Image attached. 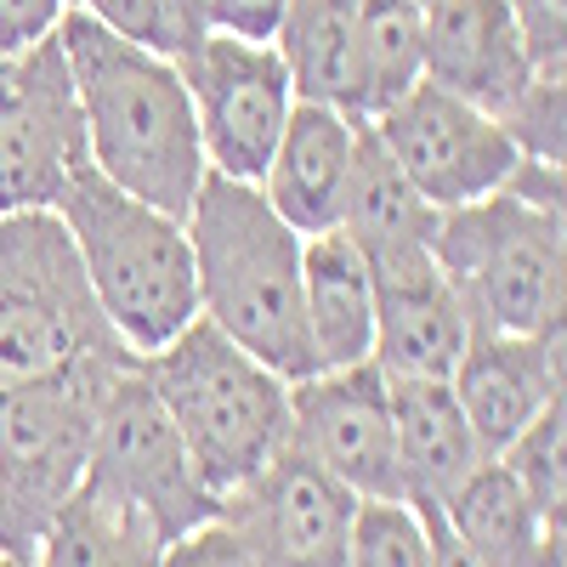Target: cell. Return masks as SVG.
Returning a JSON list of instances; mask_svg holds the SVG:
<instances>
[{
	"instance_id": "6da1fadb",
	"label": "cell",
	"mask_w": 567,
	"mask_h": 567,
	"mask_svg": "<svg viewBox=\"0 0 567 567\" xmlns=\"http://www.w3.org/2000/svg\"><path fill=\"white\" fill-rule=\"evenodd\" d=\"M58 40L80 97L91 165L154 210L187 216L205 182V148L182 69L85 12H63Z\"/></svg>"
},
{
	"instance_id": "7a4b0ae2",
	"label": "cell",
	"mask_w": 567,
	"mask_h": 567,
	"mask_svg": "<svg viewBox=\"0 0 567 567\" xmlns=\"http://www.w3.org/2000/svg\"><path fill=\"white\" fill-rule=\"evenodd\" d=\"M182 227L194 250L199 318L284 381L318 374L301 307V233L267 205L261 187L205 171Z\"/></svg>"
},
{
	"instance_id": "3957f363",
	"label": "cell",
	"mask_w": 567,
	"mask_h": 567,
	"mask_svg": "<svg viewBox=\"0 0 567 567\" xmlns=\"http://www.w3.org/2000/svg\"><path fill=\"white\" fill-rule=\"evenodd\" d=\"M131 358L142 352L114 336L63 216H0V392L120 369Z\"/></svg>"
},
{
	"instance_id": "277c9868",
	"label": "cell",
	"mask_w": 567,
	"mask_h": 567,
	"mask_svg": "<svg viewBox=\"0 0 567 567\" xmlns=\"http://www.w3.org/2000/svg\"><path fill=\"white\" fill-rule=\"evenodd\" d=\"M142 374L216 505L290 443V381L233 347L210 318L176 329L159 352H142Z\"/></svg>"
},
{
	"instance_id": "5b68a950",
	"label": "cell",
	"mask_w": 567,
	"mask_h": 567,
	"mask_svg": "<svg viewBox=\"0 0 567 567\" xmlns=\"http://www.w3.org/2000/svg\"><path fill=\"white\" fill-rule=\"evenodd\" d=\"M58 216L97 290V307L131 352H159L176 329L199 318L194 250H187L182 216H165L148 199L114 187L97 165L69 182Z\"/></svg>"
},
{
	"instance_id": "8992f818",
	"label": "cell",
	"mask_w": 567,
	"mask_h": 567,
	"mask_svg": "<svg viewBox=\"0 0 567 567\" xmlns=\"http://www.w3.org/2000/svg\"><path fill=\"white\" fill-rule=\"evenodd\" d=\"M432 261L443 267L449 290L471 329L494 336H545L561 329L567 301V221L561 210L523 205L494 187L437 216Z\"/></svg>"
},
{
	"instance_id": "52a82bcc",
	"label": "cell",
	"mask_w": 567,
	"mask_h": 567,
	"mask_svg": "<svg viewBox=\"0 0 567 567\" xmlns=\"http://www.w3.org/2000/svg\"><path fill=\"white\" fill-rule=\"evenodd\" d=\"M120 369L0 392V550L7 556L34 561L52 516L85 483L97 409Z\"/></svg>"
},
{
	"instance_id": "ba28073f",
	"label": "cell",
	"mask_w": 567,
	"mask_h": 567,
	"mask_svg": "<svg viewBox=\"0 0 567 567\" xmlns=\"http://www.w3.org/2000/svg\"><path fill=\"white\" fill-rule=\"evenodd\" d=\"M85 477L103 483L120 499H131L136 511H148V523L159 528L165 545L216 516V494L199 483L194 454L176 437L165 403L154 398L148 374H142V358L131 369H120L103 392Z\"/></svg>"
},
{
	"instance_id": "9c48e42d",
	"label": "cell",
	"mask_w": 567,
	"mask_h": 567,
	"mask_svg": "<svg viewBox=\"0 0 567 567\" xmlns=\"http://www.w3.org/2000/svg\"><path fill=\"white\" fill-rule=\"evenodd\" d=\"M91 171V142L58 29L0 58V216L58 210L69 182Z\"/></svg>"
},
{
	"instance_id": "30bf717a",
	"label": "cell",
	"mask_w": 567,
	"mask_h": 567,
	"mask_svg": "<svg viewBox=\"0 0 567 567\" xmlns=\"http://www.w3.org/2000/svg\"><path fill=\"white\" fill-rule=\"evenodd\" d=\"M187 97L199 120V148L205 171L261 182L278 131L296 109V85L284 69L272 40H233V34H205L182 63Z\"/></svg>"
},
{
	"instance_id": "8fae6325",
	"label": "cell",
	"mask_w": 567,
	"mask_h": 567,
	"mask_svg": "<svg viewBox=\"0 0 567 567\" xmlns=\"http://www.w3.org/2000/svg\"><path fill=\"white\" fill-rule=\"evenodd\" d=\"M369 125L386 142L398 171L420 187V199L437 210L488 199L516 165V142L505 136V125L432 80H414Z\"/></svg>"
},
{
	"instance_id": "7c38bea8",
	"label": "cell",
	"mask_w": 567,
	"mask_h": 567,
	"mask_svg": "<svg viewBox=\"0 0 567 567\" xmlns=\"http://www.w3.org/2000/svg\"><path fill=\"white\" fill-rule=\"evenodd\" d=\"M358 494L341 488L296 443H284L256 477L221 494L216 516L245 539L261 567H347Z\"/></svg>"
},
{
	"instance_id": "4fadbf2b",
	"label": "cell",
	"mask_w": 567,
	"mask_h": 567,
	"mask_svg": "<svg viewBox=\"0 0 567 567\" xmlns=\"http://www.w3.org/2000/svg\"><path fill=\"white\" fill-rule=\"evenodd\" d=\"M290 443L358 499H403L392 392L369 358L290 381Z\"/></svg>"
},
{
	"instance_id": "5bb4252c",
	"label": "cell",
	"mask_w": 567,
	"mask_h": 567,
	"mask_svg": "<svg viewBox=\"0 0 567 567\" xmlns=\"http://www.w3.org/2000/svg\"><path fill=\"white\" fill-rule=\"evenodd\" d=\"M374 278V347L369 363L386 381H449L471 323L449 290L443 267L425 250H398L369 261Z\"/></svg>"
},
{
	"instance_id": "9a60e30c",
	"label": "cell",
	"mask_w": 567,
	"mask_h": 567,
	"mask_svg": "<svg viewBox=\"0 0 567 567\" xmlns=\"http://www.w3.org/2000/svg\"><path fill=\"white\" fill-rule=\"evenodd\" d=\"M449 386L465 409V425L477 432L483 454L494 460L539 409L561 398V329H545V336L471 329Z\"/></svg>"
},
{
	"instance_id": "2e32d148",
	"label": "cell",
	"mask_w": 567,
	"mask_h": 567,
	"mask_svg": "<svg viewBox=\"0 0 567 567\" xmlns=\"http://www.w3.org/2000/svg\"><path fill=\"white\" fill-rule=\"evenodd\" d=\"M528 74L534 58L523 29H516L511 0H432L425 7L420 80H432L499 120L505 103L528 85Z\"/></svg>"
},
{
	"instance_id": "e0dca14e",
	"label": "cell",
	"mask_w": 567,
	"mask_h": 567,
	"mask_svg": "<svg viewBox=\"0 0 567 567\" xmlns=\"http://www.w3.org/2000/svg\"><path fill=\"white\" fill-rule=\"evenodd\" d=\"M352 136H358V120L347 109L301 103V97H296L290 120H284V131H278V148H272V159H267L256 187L267 194V205L301 233V239L341 227Z\"/></svg>"
},
{
	"instance_id": "ac0fdd59",
	"label": "cell",
	"mask_w": 567,
	"mask_h": 567,
	"mask_svg": "<svg viewBox=\"0 0 567 567\" xmlns=\"http://www.w3.org/2000/svg\"><path fill=\"white\" fill-rule=\"evenodd\" d=\"M392 392V443H398V483L403 505H449L460 483L488 454L465 425V409L449 381H386Z\"/></svg>"
},
{
	"instance_id": "d6986e66",
	"label": "cell",
	"mask_w": 567,
	"mask_h": 567,
	"mask_svg": "<svg viewBox=\"0 0 567 567\" xmlns=\"http://www.w3.org/2000/svg\"><path fill=\"white\" fill-rule=\"evenodd\" d=\"M301 307L318 369L363 363L374 347V278L341 227L301 239Z\"/></svg>"
},
{
	"instance_id": "ffe728a7",
	"label": "cell",
	"mask_w": 567,
	"mask_h": 567,
	"mask_svg": "<svg viewBox=\"0 0 567 567\" xmlns=\"http://www.w3.org/2000/svg\"><path fill=\"white\" fill-rule=\"evenodd\" d=\"M443 516L483 567H561V516L534 511L499 460L471 471Z\"/></svg>"
},
{
	"instance_id": "44dd1931",
	"label": "cell",
	"mask_w": 567,
	"mask_h": 567,
	"mask_svg": "<svg viewBox=\"0 0 567 567\" xmlns=\"http://www.w3.org/2000/svg\"><path fill=\"white\" fill-rule=\"evenodd\" d=\"M437 205L420 199V187L398 171L386 142L374 136L369 120H358L352 136V171L341 194V233L363 250V261H381L398 250H425L437 233Z\"/></svg>"
},
{
	"instance_id": "7402d4cb",
	"label": "cell",
	"mask_w": 567,
	"mask_h": 567,
	"mask_svg": "<svg viewBox=\"0 0 567 567\" xmlns=\"http://www.w3.org/2000/svg\"><path fill=\"white\" fill-rule=\"evenodd\" d=\"M159 550L165 539L148 523V511L85 477L52 516L34 567H159Z\"/></svg>"
},
{
	"instance_id": "603a6c76",
	"label": "cell",
	"mask_w": 567,
	"mask_h": 567,
	"mask_svg": "<svg viewBox=\"0 0 567 567\" xmlns=\"http://www.w3.org/2000/svg\"><path fill=\"white\" fill-rule=\"evenodd\" d=\"M358 0H290L272 34L301 103H336L352 114L358 91ZM358 120V114H352Z\"/></svg>"
},
{
	"instance_id": "cb8c5ba5",
	"label": "cell",
	"mask_w": 567,
	"mask_h": 567,
	"mask_svg": "<svg viewBox=\"0 0 567 567\" xmlns=\"http://www.w3.org/2000/svg\"><path fill=\"white\" fill-rule=\"evenodd\" d=\"M358 91L352 114L374 120L420 80L425 63V7L420 0H358Z\"/></svg>"
},
{
	"instance_id": "d4e9b609",
	"label": "cell",
	"mask_w": 567,
	"mask_h": 567,
	"mask_svg": "<svg viewBox=\"0 0 567 567\" xmlns=\"http://www.w3.org/2000/svg\"><path fill=\"white\" fill-rule=\"evenodd\" d=\"M561 443H567V409H561V398L550 403V409H539L523 432H516L494 460L516 477V488H523L528 499H534V511H545V516H561Z\"/></svg>"
},
{
	"instance_id": "484cf974",
	"label": "cell",
	"mask_w": 567,
	"mask_h": 567,
	"mask_svg": "<svg viewBox=\"0 0 567 567\" xmlns=\"http://www.w3.org/2000/svg\"><path fill=\"white\" fill-rule=\"evenodd\" d=\"M347 567H432V539L403 499H363Z\"/></svg>"
},
{
	"instance_id": "4316f807",
	"label": "cell",
	"mask_w": 567,
	"mask_h": 567,
	"mask_svg": "<svg viewBox=\"0 0 567 567\" xmlns=\"http://www.w3.org/2000/svg\"><path fill=\"white\" fill-rule=\"evenodd\" d=\"M499 125L516 142V154L561 165V142H567V80H561V63L556 69H534L528 85L505 103Z\"/></svg>"
},
{
	"instance_id": "83f0119b",
	"label": "cell",
	"mask_w": 567,
	"mask_h": 567,
	"mask_svg": "<svg viewBox=\"0 0 567 567\" xmlns=\"http://www.w3.org/2000/svg\"><path fill=\"white\" fill-rule=\"evenodd\" d=\"M63 12H85L103 29H114V34L136 40V45H154V52L171 58V29H165L159 0H63Z\"/></svg>"
},
{
	"instance_id": "f1b7e54d",
	"label": "cell",
	"mask_w": 567,
	"mask_h": 567,
	"mask_svg": "<svg viewBox=\"0 0 567 567\" xmlns=\"http://www.w3.org/2000/svg\"><path fill=\"white\" fill-rule=\"evenodd\" d=\"M159 567H261V561L245 550V539L233 534L221 516H210V523H199L194 534L171 539L159 550Z\"/></svg>"
},
{
	"instance_id": "f546056e",
	"label": "cell",
	"mask_w": 567,
	"mask_h": 567,
	"mask_svg": "<svg viewBox=\"0 0 567 567\" xmlns=\"http://www.w3.org/2000/svg\"><path fill=\"white\" fill-rule=\"evenodd\" d=\"M290 0H205V29L233 40H272Z\"/></svg>"
},
{
	"instance_id": "4dcf8cb0",
	"label": "cell",
	"mask_w": 567,
	"mask_h": 567,
	"mask_svg": "<svg viewBox=\"0 0 567 567\" xmlns=\"http://www.w3.org/2000/svg\"><path fill=\"white\" fill-rule=\"evenodd\" d=\"M63 18V0H0V58L29 52Z\"/></svg>"
},
{
	"instance_id": "1f68e13d",
	"label": "cell",
	"mask_w": 567,
	"mask_h": 567,
	"mask_svg": "<svg viewBox=\"0 0 567 567\" xmlns=\"http://www.w3.org/2000/svg\"><path fill=\"white\" fill-rule=\"evenodd\" d=\"M505 194H516L523 205H539V210H561V165L556 159H528V154H516L511 176L499 182Z\"/></svg>"
},
{
	"instance_id": "d6a6232c",
	"label": "cell",
	"mask_w": 567,
	"mask_h": 567,
	"mask_svg": "<svg viewBox=\"0 0 567 567\" xmlns=\"http://www.w3.org/2000/svg\"><path fill=\"white\" fill-rule=\"evenodd\" d=\"M414 516H420V528H425V539H432V567H483L477 556L465 550V539L449 528V516L437 511V505H409Z\"/></svg>"
},
{
	"instance_id": "836d02e7",
	"label": "cell",
	"mask_w": 567,
	"mask_h": 567,
	"mask_svg": "<svg viewBox=\"0 0 567 567\" xmlns=\"http://www.w3.org/2000/svg\"><path fill=\"white\" fill-rule=\"evenodd\" d=\"M0 567H34V561H23V556H7V550H0Z\"/></svg>"
}]
</instances>
